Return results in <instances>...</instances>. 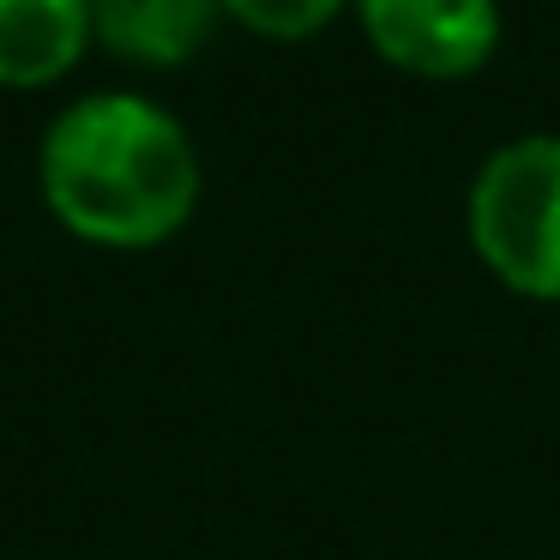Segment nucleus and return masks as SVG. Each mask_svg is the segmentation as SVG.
<instances>
[{
    "label": "nucleus",
    "instance_id": "nucleus-1",
    "mask_svg": "<svg viewBox=\"0 0 560 560\" xmlns=\"http://www.w3.org/2000/svg\"><path fill=\"white\" fill-rule=\"evenodd\" d=\"M37 182L73 235L97 247H158L199 206V151L163 103L97 91L49 121Z\"/></svg>",
    "mask_w": 560,
    "mask_h": 560
},
{
    "label": "nucleus",
    "instance_id": "nucleus-2",
    "mask_svg": "<svg viewBox=\"0 0 560 560\" xmlns=\"http://www.w3.org/2000/svg\"><path fill=\"white\" fill-rule=\"evenodd\" d=\"M470 247L506 290L560 302V133L488 151L464 199Z\"/></svg>",
    "mask_w": 560,
    "mask_h": 560
},
{
    "label": "nucleus",
    "instance_id": "nucleus-3",
    "mask_svg": "<svg viewBox=\"0 0 560 560\" xmlns=\"http://www.w3.org/2000/svg\"><path fill=\"white\" fill-rule=\"evenodd\" d=\"M368 43L416 79H470L500 49V0H355Z\"/></svg>",
    "mask_w": 560,
    "mask_h": 560
},
{
    "label": "nucleus",
    "instance_id": "nucleus-4",
    "mask_svg": "<svg viewBox=\"0 0 560 560\" xmlns=\"http://www.w3.org/2000/svg\"><path fill=\"white\" fill-rule=\"evenodd\" d=\"M91 37L85 0H0V85H55L79 67Z\"/></svg>",
    "mask_w": 560,
    "mask_h": 560
},
{
    "label": "nucleus",
    "instance_id": "nucleus-5",
    "mask_svg": "<svg viewBox=\"0 0 560 560\" xmlns=\"http://www.w3.org/2000/svg\"><path fill=\"white\" fill-rule=\"evenodd\" d=\"M91 31L139 67H182L211 37L223 0H85Z\"/></svg>",
    "mask_w": 560,
    "mask_h": 560
},
{
    "label": "nucleus",
    "instance_id": "nucleus-6",
    "mask_svg": "<svg viewBox=\"0 0 560 560\" xmlns=\"http://www.w3.org/2000/svg\"><path fill=\"white\" fill-rule=\"evenodd\" d=\"M223 13L271 43H302L343 13V0H223Z\"/></svg>",
    "mask_w": 560,
    "mask_h": 560
}]
</instances>
